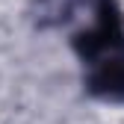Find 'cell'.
Here are the masks:
<instances>
[{
    "label": "cell",
    "instance_id": "cell-2",
    "mask_svg": "<svg viewBox=\"0 0 124 124\" xmlns=\"http://www.w3.org/2000/svg\"><path fill=\"white\" fill-rule=\"evenodd\" d=\"M86 86L95 98L124 101V53H112V56L92 62V74Z\"/></svg>",
    "mask_w": 124,
    "mask_h": 124
},
{
    "label": "cell",
    "instance_id": "cell-1",
    "mask_svg": "<svg viewBox=\"0 0 124 124\" xmlns=\"http://www.w3.org/2000/svg\"><path fill=\"white\" fill-rule=\"evenodd\" d=\"M74 53L83 62H98L103 56L124 53V21L115 0H98V18L92 30H83L71 39Z\"/></svg>",
    "mask_w": 124,
    "mask_h": 124
}]
</instances>
